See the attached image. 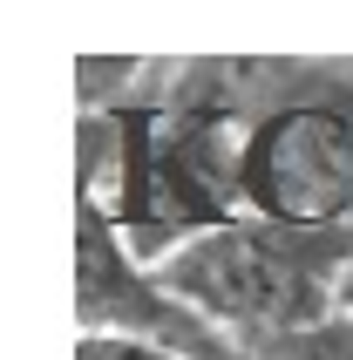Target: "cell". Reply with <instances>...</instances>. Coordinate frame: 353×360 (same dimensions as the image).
Segmentation results:
<instances>
[{"mask_svg":"<svg viewBox=\"0 0 353 360\" xmlns=\"http://www.w3.org/2000/svg\"><path fill=\"white\" fill-rule=\"evenodd\" d=\"M75 360H184V354H163V347H143V340H116V333H82Z\"/></svg>","mask_w":353,"mask_h":360,"instance_id":"cell-4","label":"cell"},{"mask_svg":"<svg viewBox=\"0 0 353 360\" xmlns=\"http://www.w3.org/2000/svg\"><path fill=\"white\" fill-rule=\"evenodd\" d=\"M150 265L176 300H191L204 320H217L258 360L265 347L340 320L353 224H278V218L245 211V218L217 224V231L176 245Z\"/></svg>","mask_w":353,"mask_h":360,"instance_id":"cell-1","label":"cell"},{"mask_svg":"<svg viewBox=\"0 0 353 360\" xmlns=\"http://www.w3.org/2000/svg\"><path fill=\"white\" fill-rule=\"evenodd\" d=\"M75 320L82 333H116L184 360H252L217 320L176 300L157 265L129 252V231L89 198H75Z\"/></svg>","mask_w":353,"mask_h":360,"instance_id":"cell-2","label":"cell"},{"mask_svg":"<svg viewBox=\"0 0 353 360\" xmlns=\"http://www.w3.org/2000/svg\"><path fill=\"white\" fill-rule=\"evenodd\" d=\"M245 211L353 224V109H285L245 143Z\"/></svg>","mask_w":353,"mask_h":360,"instance_id":"cell-3","label":"cell"},{"mask_svg":"<svg viewBox=\"0 0 353 360\" xmlns=\"http://www.w3.org/2000/svg\"><path fill=\"white\" fill-rule=\"evenodd\" d=\"M340 313L353 320V265H347V279H340Z\"/></svg>","mask_w":353,"mask_h":360,"instance_id":"cell-5","label":"cell"}]
</instances>
